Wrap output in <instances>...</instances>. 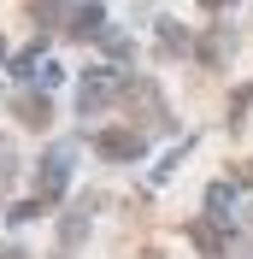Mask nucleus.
Returning a JSON list of instances; mask_svg holds the SVG:
<instances>
[{"label":"nucleus","mask_w":253,"mask_h":259,"mask_svg":"<svg viewBox=\"0 0 253 259\" xmlns=\"http://www.w3.org/2000/svg\"><path fill=\"white\" fill-rule=\"evenodd\" d=\"M65 177H71V147H53L48 159H41V171H35V200L53 206V200L65 194Z\"/></svg>","instance_id":"1"},{"label":"nucleus","mask_w":253,"mask_h":259,"mask_svg":"<svg viewBox=\"0 0 253 259\" xmlns=\"http://www.w3.org/2000/svg\"><path fill=\"white\" fill-rule=\"evenodd\" d=\"M112 95H124L118 71H112V65H95V71L82 77V89H77V106H82V112H100V106H106Z\"/></svg>","instance_id":"2"},{"label":"nucleus","mask_w":253,"mask_h":259,"mask_svg":"<svg viewBox=\"0 0 253 259\" xmlns=\"http://www.w3.org/2000/svg\"><path fill=\"white\" fill-rule=\"evenodd\" d=\"M95 153H100V159H118V165H124V159H142V153H147V136H142V130H100V136H95Z\"/></svg>","instance_id":"3"},{"label":"nucleus","mask_w":253,"mask_h":259,"mask_svg":"<svg viewBox=\"0 0 253 259\" xmlns=\"http://www.w3.org/2000/svg\"><path fill=\"white\" fill-rule=\"evenodd\" d=\"M130 100H136V106H142V124H171V112H165V100H159V89H153V82H147V77H130L124 82V106H130Z\"/></svg>","instance_id":"4"},{"label":"nucleus","mask_w":253,"mask_h":259,"mask_svg":"<svg viewBox=\"0 0 253 259\" xmlns=\"http://www.w3.org/2000/svg\"><path fill=\"white\" fill-rule=\"evenodd\" d=\"M12 112H18L24 130H48V124H53V100H48V95H18Z\"/></svg>","instance_id":"5"},{"label":"nucleus","mask_w":253,"mask_h":259,"mask_svg":"<svg viewBox=\"0 0 253 259\" xmlns=\"http://www.w3.org/2000/svg\"><path fill=\"white\" fill-rule=\"evenodd\" d=\"M65 30L77 35V41H95V35H106V12L89 0V6H77V12H71V24H65Z\"/></svg>","instance_id":"6"},{"label":"nucleus","mask_w":253,"mask_h":259,"mask_svg":"<svg viewBox=\"0 0 253 259\" xmlns=\"http://www.w3.org/2000/svg\"><path fill=\"white\" fill-rule=\"evenodd\" d=\"M189 242L200 247L206 259H224V230L212 224V218H194V224H189Z\"/></svg>","instance_id":"7"},{"label":"nucleus","mask_w":253,"mask_h":259,"mask_svg":"<svg viewBox=\"0 0 253 259\" xmlns=\"http://www.w3.org/2000/svg\"><path fill=\"white\" fill-rule=\"evenodd\" d=\"M82 236H89V218H82V212H71V218L59 224V253H77Z\"/></svg>","instance_id":"8"},{"label":"nucleus","mask_w":253,"mask_h":259,"mask_svg":"<svg viewBox=\"0 0 253 259\" xmlns=\"http://www.w3.org/2000/svg\"><path fill=\"white\" fill-rule=\"evenodd\" d=\"M183 48H189V30H177V18H165V24H159V53L171 59V53H183Z\"/></svg>","instance_id":"9"},{"label":"nucleus","mask_w":253,"mask_h":259,"mask_svg":"<svg viewBox=\"0 0 253 259\" xmlns=\"http://www.w3.org/2000/svg\"><path fill=\"white\" fill-rule=\"evenodd\" d=\"M247 112H253V82H241L236 95H230V130H241V124H247Z\"/></svg>","instance_id":"10"},{"label":"nucleus","mask_w":253,"mask_h":259,"mask_svg":"<svg viewBox=\"0 0 253 259\" xmlns=\"http://www.w3.org/2000/svg\"><path fill=\"white\" fill-rule=\"evenodd\" d=\"M224 53H230V35H224V30H212V35L200 41V65H224Z\"/></svg>","instance_id":"11"},{"label":"nucleus","mask_w":253,"mask_h":259,"mask_svg":"<svg viewBox=\"0 0 253 259\" xmlns=\"http://www.w3.org/2000/svg\"><path fill=\"white\" fill-rule=\"evenodd\" d=\"M230 200H236V183H212V189H206V206L218 212V218H224V206H230Z\"/></svg>","instance_id":"12"},{"label":"nucleus","mask_w":253,"mask_h":259,"mask_svg":"<svg viewBox=\"0 0 253 259\" xmlns=\"http://www.w3.org/2000/svg\"><path fill=\"white\" fill-rule=\"evenodd\" d=\"M100 41H106L112 59H136V41H130V35H100Z\"/></svg>","instance_id":"13"},{"label":"nucleus","mask_w":253,"mask_h":259,"mask_svg":"<svg viewBox=\"0 0 253 259\" xmlns=\"http://www.w3.org/2000/svg\"><path fill=\"white\" fill-rule=\"evenodd\" d=\"M35 59H41V41H35V48H24V53H18V65H12V71H18V77H35Z\"/></svg>","instance_id":"14"},{"label":"nucleus","mask_w":253,"mask_h":259,"mask_svg":"<svg viewBox=\"0 0 253 259\" xmlns=\"http://www.w3.org/2000/svg\"><path fill=\"white\" fill-rule=\"evenodd\" d=\"M30 18H59V0H30Z\"/></svg>","instance_id":"15"},{"label":"nucleus","mask_w":253,"mask_h":259,"mask_svg":"<svg viewBox=\"0 0 253 259\" xmlns=\"http://www.w3.org/2000/svg\"><path fill=\"white\" fill-rule=\"evenodd\" d=\"M236 183H253V159H236Z\"/></svg>","instance_id":"16"},{"label":"nucleus","mask_w":253,"mask_h":259,"mask_svg":"<svg viewBox=\"0 0 253 259\" xmlns=\"http://www.w3.org/2000/svg\"><path fill=\"white\" fill-rule=\"evenodd\" d=\"M200 6H206V12H224V6H230V0H200Z\"/></svg>","instance_id":"17"},{"label":"nucleus","mask_w":253,"mask_h":259,"mask_svg":"<svg viewBox=\"0 0 253 259\" xmlns=\"http://www.w3.org/2000/svg\"><path fill=\"white\" fill-rule=\"evenodd\" d=\"M136 259H165V253H159V247H142V253H136Z\"/></svg>","instance_id":"18"},{"label":"nucleus","mask_w":253,"mask_h":259,"mask_svg":"<svg viewBox=\"0 0 253 259\" xmlns=\"http://www.w3.org/2000/svg\"><path fill=\"white\" fill-rule=\"evenodd\" d=\"M0 259H30V253H0Z\"/></svg>","instance_id":"19"},{"label":"nucleus","mask_w":253,"mask_h":259,"mask_svg":"<svg viewBox=\"0 0 253 259\" xmlns=\"http://www.w3.org/2000/svg\"><path fill=\"white\" fill-rule=\"evenodd\" d=\"M0 59H6V41H0Z\"/></svg>","instance_id":"20"}]
</instances>
